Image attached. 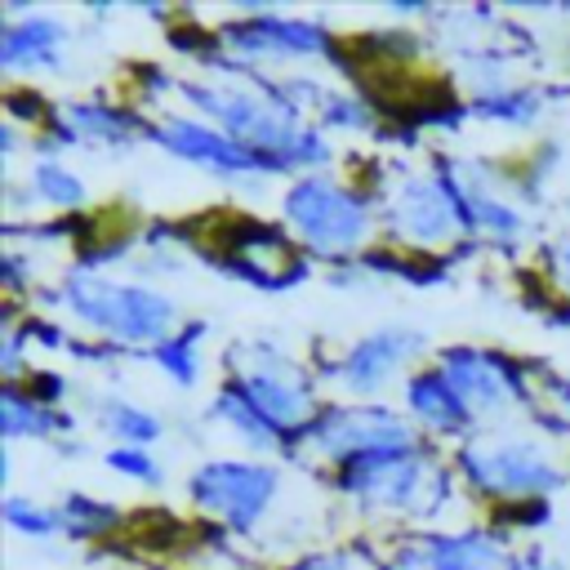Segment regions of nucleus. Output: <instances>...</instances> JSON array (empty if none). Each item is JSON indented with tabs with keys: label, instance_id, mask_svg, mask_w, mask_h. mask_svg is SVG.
Wrapping results in <instances>:
<instances>
[{
	"label": "nucleus",
	"instance_id": "1",
	"mask_svg": "<svg viewBox=\"0 0 570 570\" xmlns=\"http://www.w3.org/2000/svg\"><path fill=\"white\" fill-rule=\"evenodd\" d=\"M67 307L94 330L120 343H165L174 338V303L147 285H116L102 276H76L67 285Z\"/></svg>",
	"mask_w": 570,
	"mask_h": 570
},
{
	"label": "nucleus",
	"instance_id": "2",
	"mask_svg": "<svg viewBox=\"0 0 570 570\" xmlns=\"http://www.w3.org/2000/svg\"><path fill=\"white\" fill-rule=\"evenodd\" d=\"M285 218L289 227L316 249V254H347L370 232V209L352 187H338L330 178H298L285 191Z\"/></svg>",
	"mask_w": 570,
	"mask_h": 570
},
{
	"label": "nucleus",
	"instance_id": "3",
	"mask_svg": "<svg viewBox=\"0 0 570 570\" xmlns=\"http://www.w3.org/2000/svg\"><path fill=\"white\" fill-rule=\"evenodd\" d=\"M276 485H281V472L267 463H205L191 476V499L205 512L223 517L232 530L249 534L272 508Z\"/></svg>",
	"mask_w": 570,
	"mask_h": 570
},
{
	"label": "nucleus",
	"instance_id": "4",
	"mask_svg": "<svg viewBox=\"0 0 570 570\" xmlns=\"http://www.w3.org/2000/svg\"><path fill=\"white\" fill-rule=\"evenodd\" d=\"M432 463L405 445V450H379L343 463V490L370 508H423Z\"/></svg>",
	"mask_w": 570,
	"mask_h": 570
},
{
	"label": "nucleus",
	"instance_id": "5",
	"mask_svg": "<svg viewBox=\"0 0 570 570\" xmlns=\"http://www.w3.org/2000/svg\"><path fill=\"white\" fill-rule=\"evenodd\" d=\"M236 374H240L236 387H240L276 428H298V423H307V419L316 414V396H312L303 370H298L289 356H281V352L254 343V347H249V361H236Z\"/></svg>",
	"mask_w": 570,
	"mask_h": 570
},
{
	"label": "nucleus",
	"instance_id": "6",
	"mask_svg": "<svg viewBox=\"0 0 570 570\" xmlns=\"http://www.w3.org/2000/svg\"><path fill=\"white\" fill-rule=\"evenodd\" d=\"M459 468L485 494H548L561 476L534 441H485L459 454Z\"/></svg>",
	"mask_w": 570,
	"mask_h": 570
},
{
	"label": "nucleus",
	"instance_id": "7",
	"mask_svg": "<svg viewBox=\"0 0 570 570\" xmlns=\"http://www.w3.org/2000/svg\"><path fill=\"white\" fill-rule=\"evenodd\" d=\"M312 441L334 454V459H361V454H379V450H405L414 445V432L405 419H396L392 410L379 405H347V410H330L316 419Z\"/></svg>",
	"mask_w": 570,
	"mask_h": 570
},
{
	"label": "nucleus",
	"instance_id": "8",
	"mask_svg": "<svg viewBox=\"0 0 570 570\" xmlns=\"http://www.w3.org/2000/svg\"><path fill=\"white\" fill-rule=\"evenodd\" d=\"M441 374H445V383L463 396V405H468L472 414H499L503 405L521 401V383H517V374H512V365H508L503 356L472 352V347H454V352H445Z\"/></svg>",
	"mask_w": 570,
	"mask_h": 570
},
{
	"label": "nucleus",
	"instance_id": "9",
	"mask_svg": "<svg viewBox=\"0 0 570 570\" xmlns=\"http://www.w3.org/2000/svg\"><path fill=\"white\" fill-rule=\"evenodd\" d=\"M156 138H160L165 151H174V156H183V160H191V165H205V169H214V174H227V178H232V174L272 169L267 156L240 147V142L227 138V134H214V129H205V125H196V120H183V116H169V120L156 129Z\"/></svg>",
	"mask_w": 570,
	"mask_h": 570
},
{
	"label": "nucleus",
	"instance_id": "10",
	"mask_svg": "<svg viewBox=\"0 0 570 570\" xmlns=\"http://www.w3.org/2000/svg\"><path fill=\"white\" fill-rule=\"evenodd\" d=\"M419 347H423V334L419 330H410V325H383V330L365 334L347 352V361L338 365V374H343V383L352 392H379L401 370V361H410Z\"/></svg>",
	"mask_w": 570,
	"mask_h": 570
},
{
	"label": "nucleus",
	"instance_id": "11",
	"mask_svg": "<svg viewBox=\"0 0 570 570\" xmlns=\"http://www.w3.org/2000/svg\"><path fill=\"white\" fill-rule=\"evenodd\" d=\"M392 570H512L490 534H436L396 552Z\"/></svg>",
	"mask_w": 570,
	"mask_h": 570
},
{
	"label": "nucleus",
	"instance_id": "12",
	"mask_svg": "<svg viewBox=\"0 0 570 570\" xmlns=\"http://www.w3.org/2000/svg\"><path fill=\"white\" fill-rule=\"evenodd\" d=\"M387 218L396 223V232H401L405 240H414V245H436V240H445V236L463 223V209L450 200V191H445L441 183L414 178V183L401 187V196H396V205L387 209Z\"/></svg>",
	"mask_w": 570,
	"mask_h": 570
},
{
	"label": "nucleus",
	"instance_id": "13",
	"mask_svg": "<svg viewBox=\"0 0 570 570\" xmlns=\"http://www.w3.org/2000/svg\"><path fill=\"white\" fill-rule=\"evenodd\" d=\"M227 36H232V45L240 53H254V58H303V53L321 49V31L316 27L285 22V18H254V22L232 27Z\"/></svg>",
	"mask_w": 570,
	"mask_h": 570
},
{
	"label": "nucleus",
	"instance_id": "14",
	"mask_svg": "<svg viewBox=\"0 0 570 570\" xmlns=\"http://www.w3.org/2000/svg\"><path fill=\"white\" fill-rule=\"evenodd\" d=\"M62 22L53 18H18L4 27L0 36V62L9 71H31V67H58V49H62Z\"/></svg>",
	"mask_w": 570,
	"mask_h": 570
},
{
	"label": "nucleus",
	"instance_id": "15",
	"mask_svg": "<svg viewBox=\"0 0 570 570\" xmlns=\"http://www.w3.org/2000/svg\"><path fill=\"white\" fill-rule=\"evenodd\" d=\"M410 410H414L419 423H428V428H436V432H450V436H459V432L472 423V410H468L463 396L445 383L441 370L410 379Z\"/></svg>",
	"mask_w": 570,
	"mask_h": 570
},
{
	"label": "nucleus",
	"instance_id": "16",
	"mask_svg": "<svg viewBox=\"0 0 570 570\" xmlns=\"http://www.w3.org/2000/svg\"><path fill=\"white\" fill-rule=\"evenodd\" d=\"M209 414L227 419V423L236 428V436H240V441H249L254 450H272V445H276V423H272V419H267V414H263V410H258L240 387H227Z\"/></svg>",
	"mask_w": 570,
	"mask_h": 570
},
{
	"label": "nucleus",
	"instance_id": "17",
	"mask_svg": "<svg viewBox=\"0 0 570 570\" xmlns=\"http://www.w3.org/2000/svg\"><path fill=\"white\" fill-rule=\"evenodd\" d=\"M98 414H102V428H107L120 445H151V441L160 436V419H156L151 410L134 405V401L111 396V401H102Z\"/></svg>",
	"mask_w": 570,
	"mask_h": 570
},
{
	"label": "nucleus",
	"instance_id": "18",
	"mask_svg": "<svg viewBox=\"0 0 570 570\" xmlns=\"http://www.w3.org/2000/svg\"><path fill=\"white\" fill-rule=\"evenodd\" d=\"M0 410H4V436H27V432H49V428H62L58 414H49L40 401H27L18 387H4L0 396Z\"/></svg>",
	"mask_w": 570,
	"mask_h": 570
},
{
	"label": "nucleus",
	"instance_id": "19",
	"mask_svg": "<svg viewBox=\"0 0 570 570\" xmlns=\"http://www.w3.org/2000/svg\"><path fill=\"white\" fill-rule=\"evenodd\" d=\"M71 120H76V134H89L102 142H129V134H134V125L107 107H67V125Z\"/></svg>",
	"mask_w": 570,
	"mask_h": 570
},
{
	"label": "nucleus",
	"instance_id": "20",
	"mask_svg": "<svg viewBox=\"0 0 570 570\" xmlns=\"http://www.w3.org/2000/svg\"><path fill=\"white\" fill-rule=\"evenodd\" d=\"M196 338H200V330H183V334H174V338H165L160 347H156V361H160V370L174 379V383H196Z\"/></svg>",
	"mask_w": 570,
	"mask_h": 570
},
{
	"label": "nucleus",
	"instance_id": "21",
	"mask_svg": "<svg viewBox=\"0 0 570 570\" xmlns=\"http://www.w3.org/2000/svg\"><path fill=\"white\" fill-rule=\"evenodd\" d=\"M62 525L76 534V539H89V534H102L107 525H116V512L98 499H85V494H71L67 508H62Z\"/></svg>",
	"mask_w": 570,
	"mask_h": 570
},
{
	"label": "nucleus",
	"instance_id": "22",
	"mask_svg": "<svg viewBox=\"0 0 570 570\" xmlns=\"http://www.w3.org/2000/svg\"><path fill=\"white\" fill-rule=\"evenodd\" d=\"M4 521H9L13 530L31 534V539H45V534H53V530L62 525L58 512H45V508H36V503H27V499H18V494L4 499Z\"/></svg>",
	"mask_w": 570,
	"mask_h": 570
},
{
	"label": "nucleus",
	"instance_id": "23",
	"mask_svg": "<svg viewBox=\"0 0 570 570\" xmlns=\"http://www.w3.org/2000/svg\"><path fill=\"white\" fill-rule=\"evenodd\" d=\"M31 183H36V191H40L45 200H53V205H80V200H85L80 178H76L71 169H62V165H40Z\"/></svg>",
	"mask_w": 570,
	"mask_h": 570
},
{
	"label": "nucleus",
	"instance_id": "24",
	"mask_svg": "<svg viewBox=\"0 0 570 570\" xmlns=\"http://www.w3.org/2000/svg\"><path fill=\"white\" fill-rule=\"evenodd\" d=\"M107 463L116 468V472H125V476H134V481H160V463L142 450V445H116L111 454H107Z\"/></svg>",
	"mask_w": 570,
	"mask_h": 570
},
{
	"label": "nucleus",
	"instance_id": "25",
	"mask_svg": "<svg viewBox=\"0 0 570 570\" xmlns=\"http://www.w3.org/2000/svg\"><path fill=\"white\" fill-rule=\"evenodd\" d=\"M294 570H356V561L347 552H325V557H312V561H303Z\"/></svg>",
	"mask_w": 570,
	"mask_h": 570
},
{
	"label": "nucleus",
	"instance_id": "26",
	"mask_svg": "<svg viewBox=\"0 0 570 570\" xmlns=\"http://www.w3.org/2000/svg\"><path fill=\"white\" fill-rule=\"evenodd\" d=\"M552 267H557V281H561V289L570 294V236L552 249Z\"/></svg>",
	"mask_w": 570,
	"mask_h": 570
}]
</instances>
